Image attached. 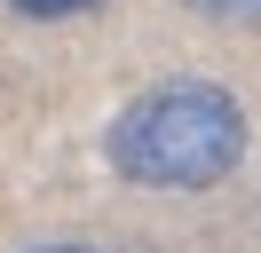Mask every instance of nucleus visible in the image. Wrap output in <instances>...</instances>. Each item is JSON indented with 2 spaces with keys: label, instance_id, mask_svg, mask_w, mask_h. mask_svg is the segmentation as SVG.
<instances>
[{
  "label": "nucleus",
  "instance_id": "nucleus-2",
  "mask_svg": "<svg viewBox=\"0 0 261 253\" xmlns=\"http://www.w3.org/2000/svg\"><path fill=\"white\" fill-rule=\"evenodd\" d=\"M182 8L214 16V24H261V0H182Z\"/></svg>",
  "mask_w": 261,
  "mask_h": 253
},
{
  "label": "nucleus",
  "instance_id": "nucleus-3",
  "mask_svg": "<svg viewBox=\"0 0 261 253\" xmlns=\"http://www.w3.org/2000/svg\"><path fill=\"white\" fill-rule=\"evenodd\" d=\"M24 16H80V8H95V0H16Z\"/></svg>",
  "mask_w": 261,
  "mask_h": 253
},
{
  "label": "nucleus",
  "instance_id": "nucleus-1",
  "mask_svg": "<svg viewBox=\"0 0 261 253\" xmlns=\"http://www.w3.org/2000/svg\"><path fill=\"white\" fill-rule=\"evenodd\" d=\"M245 142V103L222 79H159L111 119V166L143 190H214L222 174H238Z\"/></svg>",
  "mask_w": 261,
  "mask_h": 253
},
{
  "label": "nucleus",
  "instance_id": "nucleus-4",
  "mask_svg": "<svg viewBox=\"0 0 261 253\" xmlns=\"http://www.w3.org/2000/svg\"><path fill=\"white\" fill-rule=\"evenodd\" d=\"M40 253H87V245H40Z\"/></svg>",
  "mask_w": 261,
  "mask_h": 253
}]
</instances>
